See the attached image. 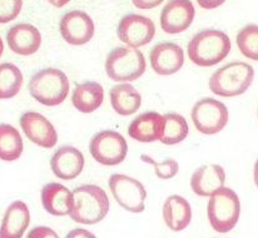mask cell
<instances>
[{
  "label": "cell",
  "instance_id": "cell-24",
  "mask_svg": "<svg viewBox=\"0 0 258 238\" xmlns=\"http://www.w3.org/2000/svg\"><path fill=\"white\" fill-rule=\"evenodd\" d=\"M23 139L18 129L9 124H2L0 127V157L5 162H13L19 159L23 153Z\"/></svg>",
  "mask_w": 258,
  "mask_h": 238
},
{
  "label": "cell",
  "instance_id": "cell-35",
  "mask_svg": "<svg viewBox=\"0 0 258 238\" xmlns=\"http://www.w3.org/2000/svg\"><path fill=\"white\" fill-rule=\"evenodd\" d=\"M257 114H258V113H257Z\"/></svg>",
  "mask_w": 258,
  "mask_h": 238
},
{
  "label": "cell",
  "instance_id": "cell-1",
  "mask_svg": "<svg viewBox=\"0 0 258 238\" xmlns=\"http://www.w3.org/2000/svg\"><path fill=\"white\" fill-rule=\"evenodd\" d=\"M109 198L103 188L84 185L73 191L69 216L77 223L95 224L104 219L109 212Z\"/></svg>",
  "mask_w": 258,
  "mask_h": 238
},
{
  "label": "cell",
  "instance_id": "cell-9",
  "mask_svg": "<svg viewBox=\"0 0 258 238\" xmlns=\"http://www.w3.org/2000/svg\"><path fill=\"white\" fill-rule=\"evenodd\" d=\"M109 188L113 197L125 211L133 213L144 211L147 191L139 181L125 174H113L109 178Z\"/></svg>",
  "mask_w": 258,
  "mask_h": 238
},
{
  "label": "cell",
  "instance_id": "cell-29",
  "mask_svg": "<svg viewBox=\"0 0 258 238\" xmlns=\"http://www.w3.org/2000/svg\"><path fill=\"white\" fill-rule=\"evenodd\" d=\"M0 5H2V15H0V18H2V23L4 24V23H8L10 22V20H13L18 14H19L20 10H22L23 3L22 2H2L0 3Z\"/></svg>",
  "mask_w": 258,
  "mask_h": 238
},
{
  "label": "cell",
  "instance_id": "cell-18",
  "mask_svg": "<svg viewBox=\"0 0 258 238\" xmlns=\"http://www.w3.org/2000/svg\"><path fill=\"white\" fill-rule=\"evenodd\" d=\"M226 173L218 164H206L198 168L190 178V187L201 197H211L224 187Z\"/></svg>",
  "mask_w": 258,
  "mask_h": 238
},
{
  "label": "cell",
  "instance_id": "cell-25",
  "mask_svg": "<svg viewBox=\"0 0 258 238\" xmlns=\"http://www.w3.org/2000/svg\"><path fill=\"white\" fill-rule=\"evenodd\" d=\"M23 74L17 66L3 63L0 66V98L10 99L20 92L23 87Z\"/></svg>",
  "mask_w": 258,
  "mask_h": 238
},
{
  "label": "cell",
  "instance_id": "cell-22",
  "mask_svg": "<svg viewBox=\"0 0 258 238\" xmlns=\"http://www.w3.org/2000/svg\"><path fill=\"white\" fill-rule=\"evenodd\" d=\"M104 100V90L97 82H86L77 85L72 95L73 105L82 113H92L97 110Z\"/></svg>",
  "mask_w": 258,
  "mask_h": 238
},
{
  "label": "cell",
  "instance_id": "cell-8",
  "mask_svg": "<svg viewBox=\"0 0 258 238\" xmlns=\"http://www.w3.org/2000/svg\"><path fill=\"white\" fill-rule=\"evenodd\" d=\"M229 119L226 105L212 98H205L195 104L192 121L195 127L203 134H216L224 129Z\"/></svg>",
  "mask_w": 258,
  "mask_h": 238
},
{
  "label": "cell",
  "instance_id": "cell-19",
  "mask_svg": "<svg viewBox=\"0 0 258 238\" xmlns=\"http://www.w3.org/2000/svg\"><path fill=\"white\" fill-rule=\"evenodd\" d=\"M30 223L28 206L22 201H15L7 208L2 223V238H22Z\"/></svg>",
  "mask_w": 258,
  "mask_h": 238
},
{
  "label": "cell",
  "instance_id": "cell-4",
  "mask_svg": "<svg viewBox=\"0 0 258 238\" xmlns=\"http://www.w3.org/2000/svg\"><path fill=\"white\" fill-rule=\"evenodd\" d=\"M30 95L46 107H55L67 99L69 79L64 72L55 68L42 69L29 82Z\"/></svg>",
  "mask_w": 258,
  "mask_h": 238
},
{
  "label": "cell",
  "instance_id": "cell-10",
  "mask_svg": "<svg viewBox=\"0 0 258 238\" xmlns=\"http://www.w3.org/2000/svg\"><path fill=\"white\" fill-rule=\"evenodd\" d=\"M154 34V23L149 18L138 14H128L123 17L117 28L119 40L134 49L151 43Z\"/></svg>",
  "mask_w": 258,
  "mask_h": 238
},
{
  "label": "cell",
  "instance_id": "cell-16",
  "mask_svg": "<svg viewBox=\"0 0 258 238\" xmlns=\"http://www.w3.org/2000/svg\"><path fill=\"white\" fill-rule=\"evenodd\" d=\"M50 167L54 174L60 180H74L83 170L84 156L74 147H61L51 157Z\"/></svg>",
  "mask_w": 258,
  "mask_h": 238
},
{
  "label": "cell",
  "instance_id": "cell-31",
  "mask_svg": "<svg viewBox=\"0 0 258 238\" xmlns=\"http://www.w3.org/2000/svg\"><path fill=\"white\" fill-rule=\"evenodd\" d=\"M66 238H97V237H95L92 232L87 231V229L77 228V229H73V231L69 232V233L67 234Z\"/></svg>",
  "mask_w": 258,
  "mask_h": 238
},
{
  "label": "cell",
  "instance_id": "cell-5",
  "mask_svg": "<svg viewBox=\"0 0 258 238\" xmlns=\"http://www.w3.org/2000/svg\"><path fill=\"white\" fill-rule=\"evenodd\" d=\"M207 214L212 228L219 233H227L236 227L241 214V202L231 188L223 187L211 196Z\"/></svg>",
  "mask_w": 258,
  "mask_h": 238
},
{
  "label": "cell",
  "instance_id": "cell-7",
  "mask_svg": "<svg viewBox=\"0 0 258 238\" xmlns=\"http://www.w3.org/2000/svg\"><path fill=\"white\" fill-rule=\"evenodd\" d=\"M92 157L103 165H117L124 160L128 144L124 137L114 131H103L95 134L89 144Z\"/></svg>",
  "mask_w": 258,
  "mask_h": 238
},
{
  "label": "cell",
  "instance_id": "cell-3",
  "mask_svg": "<svg viewBox=\"0 0 258 238\" xmlns=\"http://www.w3.org/2000/svg\"><path fill=\"white\" fill-rule=\"evenodd\" d=\"M253 77V67L244 62H232L212 74L210 89L219 97H237L247 92Z\"/></svg>",
  "mask_w": 258,
  "mask_h": 238
},
{
  "label": "cell",
  "instance_id": "cell-32",
  "mask_svg": "<svg viewBox=\"0 0 258 238\" xmlns=\"http://www.w3.org/2000/svg\"><path fill=\"white\" fill-rule=\"evenodd\" d=\"M161 3L162 0H159V2H134V5L139 8H143V9H149V8L157 7V5H159Z\"/></svg>",
  "mask_w": 258,
  "mask_h": 238
},
{
  "label": "cell",
  "instance_id": "cell-17",
  "mask_svg": "<svg viewBox=\"0 0 258 238\" xmlns=\"http://www.w3.org/2000/svg\"><path fill=\"white\" fill-rule=\"evenodd\" d=\"M164 128V117L157 112H147L133 119L128 128L131 138L142 143L161 141Z\"/></svg>",
  "mask_w": 258,
  "mask_h": 238
},
{
  "label": "cell",
  "instance_id": "cell-34",
  "mask_svg": "<svg viewBox=\"0 0 258 238\" xmlns=\"http://www.w3.org/2000/svg\"><path fill=\"white\" fill-rule=\"evenodd\" d=\"M254 183L258 187V159L256 160V164H254Z\"/></svg>",
  "mask_w": 258,
  "mask_h": 238
},
{
  "label": "cell",
  "instance_id": "cell-21",
  "mask_svg": "<svg viewBox=\"0 0 258 238\" xmlns=\"http://www.w3.org/2000/svg\"><path fill=\"white\" fill-rule=\"evenodd\" d=\"M163 219L169 229L174 232L187 228L192 219V208L187 199L177 195L167 198L163 206Z\"/></svg>",
  "mask_w": 258,
  "mask_h": 238
},
{
  "label": "cell",
  "instance_id": "cell-15",
  "mask_svg": "<svg viewBox=\"0 0 258 238\" xmlns=\"http://www.w3.org/2000/svg\"><path fill=\"white\" fill-rule=\"evenodd\" d=\"M10 50L19 55H32L42 45V34L32 24L22 23L10 28L7 33Z\"/></svg>",
  "mask_w": 258,
  "mask_h": 238
},
{
  "label": "cell",
  "instance_id": "cell-26",
  "mask_svg": "<svg viewBox=\"0 0 258 238\" xmlns=\"http://www.w3.org/2000/svg\"><path fill=\"white\" fill-rule=\"evenodd\" d=\"M164 117V128L162 133L161 142L163 144H173L180 143L184 141L188 136V124L184 117L177 113H167Z\"/></svg>",
  "mask_w": 258,
  "mask_h": 238
},
{
  "label": "cell",
  "instance_id": "cell-30",
  "mask_svg": "<svg viewBox=\"0 0 258 238\" xmlns=\"http://www.w3.org/2000/svg\"><path fill=\"white\" fill-rule=\"evenodd\" d=\"M27 238H59V236L49 227L39 226L30 229Z\"/></svg>",
  "mask_w": 258,
  "mask_h": 238
},
{
  "label": "cell",
  "instance_id": "cell-14",
  "mask_svg": "<svg viewBox=\"0 0 258 238\" xmlns=\"http://www.w3.org/2000/svg\"><path fill=\"white\" fill-rule=\"evenodd\" d=\"M152 69L159 76H171L177 73L184 64V53L178 44L159 43L149 53Z\"/></svg>",
  "mask_w": 258,
  "mask_h": 238
},
{
  "label": "cell",
  "instance_id": "cell-2",
  "mask_svg": "<svg viewBox=\"0 0 258 238\" xmlns=\"http://www.w3.org/2000/svg\"><path fill=\"white\" fill-rule=\"evenodd\" d=\"M188 56L200 67H213L223 61L231 51V40L226 33L206 29L196 34L188 43Z\"/></svg>",
  "mask_w": 258,
  "mask_h": 238
},
{
  "label": "cell",
  "instance_id": "cell-11",
  "mask_svg": "<svg viewBox=\"0 0 258 238\" xmlns=\"http://www.w3.org/2000/svg\"><path fill=\"white\" fill-rule=\"evenodd\" d=\"M60 34L72 45H83L94 35V23L92 18L82 10L68 12L60 20Z\"/></svg>",
  "mask_w": 258,
  "mask_h": 238
},
{
  "label": "cell",
  "instance_id": "cell-23",
  "mask_svg": "<svg viewBox=\"0 0 258 238\" xmlns=\"http://www.w3.org/2000/svg\"><path fill=\"white\" fill-rule=\"evenodd\" d=\"M109 97L113 109L120 115L134 114L142 105V95L131 84L114 85L109 90Z\"/></svg>",
  "mask_w": 258,
  "mask_h": 238
},
{
  "label": "cell",
  "instance_id": "cell-20",
  "mask_svg": "<svg viewBox=\"0 0 258 238\" xmlns=\"http://www.w3.org/2000/svg\"><path fill=\"white\" fill-rule=\"evenodd\" d=\"M73 192L59 183H49L42 190L44 209L53 216H67L71 211Z\"/></svg>",
  "mask_w": 258,
  "mask_h": 238
},
{
  "label": "cell",
  "instance_id": "cell-13",
  "mask_svg": "<svg viewBox=\"0 0 258 238\" xmlns=\"http://www.w3.org/2000/svg\"><path fill=\"white\" fill-rule=\"evenodd\" d=\"M20 127L25 136L43 148H53L58 141V134L53 124L37 112H27L20 118Z\"/></svg>",
  "mask_w": 258,
  "mask_h": 238
},
{
  "label": "cell",
  "instance_id": "cell-12",
  "mask_svg": "<svg viewBox=\"0 0 258 238\" xmlns=\"http://www.w3.org/2000/svg\"><path fill=\"white\" fill-rule=\"evenodd\" d=\"M196 10L192 2L173 0L164 5L161 14V27L168 34H178L189 28Z\"/></svg>",
  "mask_w": 258,
  "mask_h": 238
},
{
  "label": "cell",
  "instance_id": "cell-28",
  "mask_svg": "<svg viewBox=\"0 0 258 238\" xmlns=\"http://www.w3.org/2000/svg\"><path fill=\"white\" fill-rule=\"evenodd\" d=\"M142 160L146 163H149L154 167V172H156V175L161 180H171V178L174 177L178 173V162L177 160L168 158L164 162H156L154 159H152L151 157L147 156V154H142Z\"/></svg>",
  "mask_w": 258,
  "mask_h": 238
},
{
  "label": "cell",
  "instance_id": "cell-6",
  "mask_svg": "<svg viewBox=\"0 0 258 238\" xmlns=\"http://www.w3.org/2000/svg\"><path fill=\"white\" fill-rule=\"evenodd\" d=\"M146 58L138 49L119 46L108 54L105 73L114 82H133L146 72Z\"/></svg>",
  "mask_w": 258,
  "mask_h": 238
},
{
  "label": "cell",
  "instance_id": "cell-33",
  "mask_svg": "<svg viewBox=\"0 0 258 238\" xmlns=\"http://www.w3.org/2000/svg\"><path fill=\"white\" fill-rule=\"evenodd\" d=\"M222 3H205V2H200V5H202V7L205 8H212V7H218V5H221Z\"/></svg>",
  "mask_w": 258,
  "mask_h": 238
},
{
  "label": "cell",
  "instance_id": "cell-27",
  "mask_svg": "<svg viewBox=\"0 0 258 238\" xmlns=\"http://www.w3.org/2000/svg\"><path fill=\"white\" fill-rule=\"evenodd\" d=\"M236 41L246 58L258 61V25L249 24L242 28L237 34Z\"/></svg>",
  "mask_w": 258,
  "mask_h": 238
}]
</instances>
